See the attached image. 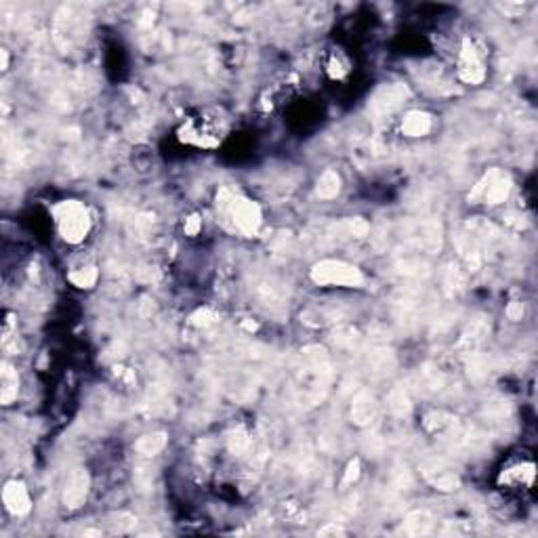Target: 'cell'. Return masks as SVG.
<instances>
[{
    "label": "cell",
    "mask_w": 538,
    "mask_h": 538,
    "mask_svg": "<svg viewBox=\"0 0 538 538\" xmlns=\"http://www.w3.org/2000/svg\"><path fill=\"white\" fill-rule=\"evenodd\" d=\"M217 206L234 232L242 236H255L259 232L261 208L253 200L242 198L229 189H221V193L217 196Z\"/></svg>",
    "instance_id": "1"
},
{
    "label": "cell",
    "mask_w": 538,
    "mask_h": 538,
    "mask_svg": "<svg viewBox=\"0 0 538 538\" xmlns=\"http://www.w3.org/2000/svg\"><path fill=\"white\" fill-rule=\"evenodd\" d=\"M59 236L68 244H80L92 227L89 208L78 200H64L53 208Z\"/></svg>",
    "instance_id": "2"
},
{
    "label": "cell",
    "mask_w": 538,
    "mask_h": 538,
    "mask_svg": "<svg viewBox=\"0 0 538 538\" xmlns=\"http://www.w3.org/2000/svg\"><path fill=\"white\" fill-rule=\"evenodd\" d=\"M311 280L320 286L358 288L364 284V275L358 268H354L345 261H335V259H324V261L316 263L311 269Z\"/></svg>",
    "instance_id": "3"
},
{
    "label": "cell",
    "mask_w": 538,
    "mask_h": 538,
    "mask_svg": "<svg viewBox=\"0 0 538 538\" xmlns=\"http://www.w3.org/2000/svg\"><path fill=\"white\" fill-rule=\"evenodd\" d=\"M511 191V179L509 175H505L498 169L488 171L482 179L477 181V185L473 187V191L469 193V198L473 202H484V204H503L509 198Z\"/></svg>",
    "instance_id": "4"
},
{
    "label": "cell",
    "mask_w": 538,
    "mask_h": 538,
    "mask_svg": "<svg viewBox=\"0 0 538 538\" xmlns=\"http://www.w3.org/2000/svg\"><path fill=\"white\" fill-rule=\"evenodd\" d=\"M181 139L198 148H215L221 139L219 118H196L181 128Z\"/></svg>",
    "instance_id": "5"
},
{
    "label": "cell",
    "mask_w": 538,
    "mask_h": 538,
    "mask_svg": "<svg viewBox=\"0 0 538 538\" xmlns=\"http://www.w3.org/2000/svg\"><path fill=\"white\" fill-rule=\"evenodd\" d=\"M458 76L467 85H479L486 78L484 57L469 38L462 40V47L458 51Z\"/></svg>",
    "instance_id": "6"
},
{
    "label": "cell",
    "mask_w": 538,
    "mask_h": 538,
    "mask_svg": "<svg viewBox=\"0 0 538 538\" xmlns=\"http://www.w3.org/2000/svg\"><path fill=\"white\" fill-rule=\"evenodd\" d=\"M534 482V462L530 458H518L509 460L501 475H498V486L505 490H526Z\"/></svg>",
    "instance_id": "7"
},
{
    "label": "cell",
    "mask_w": 538,
    "mask_h": 538,
    "mask_svg": "<svg viewBox=\"0 0 538 538\" xmlns=\"http://www.w3.org/2000/svg\"><path fill=\"white\" fill-rule=\"evenodd\" d=\"M406 97H408V89L404 85H385L372 95L368 109H370V114L383 118V116H389L391 112H395L406 101Z\"/></svg>",
    "instance_id": "8"
},
{
    "label": "cell",
    "mask_w": 538,
    "mask_h": 538,
    "mask_svg": "<svg viewBox=\"0 0 538 538\" xmlns=\"http://www.w3.org/2000/svg\"><path fill=\"white\" fill-rule=\"evenodd\" d=\"M89 486L90 479L89 475H87V471H83V469L74 471L70 475L68 484H66V490H64V505L68 509H80L87 503Z\"/></svg>",
    "instance_id": "9"
},
{
    "label": "cell",
    "mask_w": 538,
    "mask_h": 538,
    "mask_svg": "<svg viewBox=\"0 0 538 538\" xmlns=\"http://www.w3.org/2000/svg\"><path fill=\"white\" fill-rule=\"evenodd\" d=\"M2 501H4V507L13 513V515H28L30 509H32V498H30V492L28 488L13 479L4 486L2 490Z\"/></svg>",
    "instance_id": "10"
},
{
    "label": "cell",
    "mask_w": 538,
    "mask_h": 538,
    "mask_svg": "<svg viewBox=\"0 0 538 538\" xmlns=\"http://www.w3.org/2000/svg\"><path fill=\"white\" fill-rule=\"evenodd\" d=\"M431 116L425 112H408L402 120V133L406 137H425L431 131Z\"/></svg>",
    "instance_id": "11"
},
{
    "label": "cell",
    "mask_w": 538,
    "mask_h": 538,
    "mask_svg": "<svg viewBox=\"0 0 538 538\" xmlns=\"http://www.w3.org/2000/svg\"><path fill=\"white\" fill-rule=\"evenodd\" d=\"M376 417V402L370 393H359L358 397L354 400V406H352V419L354 423L359 425V427H366L374 421Z\"/></svg>",
    "instance_id": "12"
},
{
    "label": "cell",
    "mask_w": 538,
    "mask_h": 538,
    "mask_svg": "<svg viewBox=\"0 0 538 538\" xmlns=\"http://www.w3.org/2000/svg\"><path fill=\"white\" fill-rule=\"evenodd\" d=\"M17 391H19V378H17V372L11 364H2V372H0V400L4 406H8L15 397H17Z\"/></svg>",
    "instance_id": "13"
},
{
    "label": "cell",
    "mask_w": 538,
    "mask_h": 538,
    "mask_svg": "<svg viewBox=\"0 0 538 538\" xmlns=\"http://www.w3.org/2000/svg\"><path fill=\"white\" fill-rule=\"evenodd\" d=\"M167 446V436L165 434H148V436H141L137 442H135V452L139 456H156L158 452H162Z\"/></svg>",
    "instance_id": "14"
},
{
    "label": "cell",
    "mask_w": 538,
    "mask_h": 538,
    "mask_svg": "<svg viewBox=\"0 0 538 538\" xmlns=\"http://www.w3.org/2000/svg\"><path fill=\"white\" fill-rule=\"evenodd\" d=\"M339 189H341V177H339L337 171L328 169V171H324V173L320 175L316 191H318V196H320L322 200H333V198H337Z\"/></svg>",
    "instance_id": "15"
},
{
    "label": "cell",
    "mask_w": 538,
    "mask_h": 538,
    "mask_svg": "<svg viewBox=\"0 0 538 538\" xmlns=\"http://www.w3.org/2000/svg\"><path fill=\"white\" fill-rule=\"evenodd\" d=\"M431 515L427 511H414L406 518V532L408 534H427L431 530Z\"/></svg>",
    "instance_id": "16"
},
{
    "label": "cell",
    "mask_w": 538,
    "mask_h": 538,
    "mask_svg": "<svg viewBox=\"0 0 538 538\" xmlns=\"http://www.w3.org/2000/svg\"><path fill=\"white\" fill-rule=\"evenodd\" d=\"M97 277H99V271H97V268H92V265H85V268L74 269V271H70V275H68V280H70L76 288H92L95 282H97Z\"/></svg>",
    "instance_id": "17"
},
{
    "label": "cell",
    "mask_w": 538,
    "mask_h": 538,
    "mask_svg": "<svg viewBox=\"0 0 538 538\" xmlns=\"http://www.w3.org/2000/svg\"><path fill=\"white\" fill-rule=\"evenodd\" d=\"M326 72H328V76L330 78H335V80H341V78H345L347 74H349V61L345 59V55L343 53H330V57H328V61H326Z\"/></svg>",
    "instance_id": "18"
},
{
    "label": "cell",
    "mask_w": 538,
    "mask_h": 538,
    "mask_svg": "<svg viewBox=\"0 0 538 538\" xmlns=\"http://www.w3.org/2000/svg\"><path fill=\"white\" fill-rule=\"evenodd\" d=\"M227 448L232 450L234 454H244L246 450L251 448V438L246 431L242 429H234L229 436H227Z\"/></svg>",
    "instance_id": "19"
},
{
    "label": "cell",
    "mask_w": 538,
    "mask_h": 538,
    "mask_svg": "<svg viewBox=\"0 0 538 538\" xmlns=\"http://www.w3.org/2000/svg\"><path fill=\"white\" fill-rule=\"evenodd\" d=\"M389 408L397 414H404L408 408H410V400L408 395L404 393V389H395L391 395H389Z\"/></svg>",
    "instance_id": "20"
},
{
    "label": "cell",
    "mask_w": 538,
    "mask_h": 538,
    "mask_svg": "<svg viewBox=\"0 0 538 538\" xmlns=\"http://www.w3.org/2000/svg\"><path fill=\"white\" fill-rule=\"evenodd\" d=\"M191 322H193L196 326H202V328H206V326H213V324L217 322V313H215L213 309L204 307V309H198V311L191 316Z\"/></svg>",
    "instance_id": "21"
},
{
    "label": "cell",
    "mask_w": 538,
    "mask_h": 538,
    "mask_svg": "<svg viewBox=\"0 0 538 538\" xmlns=\"http://www.w3.org/2000/svg\"><path fill=\"white\" fill-rule=\"evenodd\" d=\"M183 232H185V236H198L200 232H202V219L198 217V215H191V217H187L185 219V223H183Z\"/></svg>",
    "instance_id": "22"
},
{
    "label": "cell",
    "mask_w": 538,
    "mask_h": 538,
    "mask_svg": "<svg viewBox=\"0 0 538 538\" xmlns=\"http://www.w3.org/2000/svg\"><path fill=\"white\" fill-rule=\"evenodd\" d=\"M359 477V460H352L349 465H347V471H345V475H343V486H349V484H354L356 479Z\"/></svg>",
    "instance_id": "23"
},
{
    "label": "cell",
    "mask_w": 538,
    "mask_h": 538,
    "mask_svg": "<svg viewBox=\"0 0 538 538\" xmlns=\"http://www.w3.org/2000/svg\"><path fill=\"white\" fill-rule=\"evenodd\" d=\"M507 316H509V320H513V322H518V320H522L524 318V305L522 303H511L509 307H507Z\"/></svg>",
    "instance_id": "24"
},
{
    "label": "cell",
    "mask_w": 538,
    "mask_h": 538,
    "mask_svg": "<svg viewBox=\"0 0 538 538\" xmlns=\"http://www.w3.org/2000/svg\"><path fill=\"white\" fill-rule=\"evenodd\" d=\"M328 534H337V537H343V534H345V530H343L341 526H337V524H328L326 528H322V530L318 532V537H328Z\"/></svg>",
    "instance_id": "25"
}]
</instances>
